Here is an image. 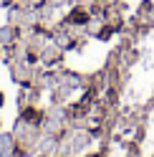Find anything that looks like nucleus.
Here are the masks:
<instances>
[{"mask_svg":"<svg viewBox=\"0 0 154 157\" xmlns=\"http://www.w3.org/2000/svg\"><path fill=\"white\" fill-rule=\"evenodd\" d=\"M61 58H63V51H61V48L56 46L53 41H48V46L41 51V63H43L46 68H51V66H56V63H58Z\"/></svg>","mask_w":154,"mask_h":157,"instance_id":"obj_1","label":"nucleus"},{"mask_svg":"<svg viewBox=\"0 0 154 157\" xmlns=\"http://www.w3.org/2000/svg\"><path fill=\"white\" fill-rule=\"evenodd\" d=\"M20 36H23V33L18 31L15 25H10V23H8V25H3V28H0V46H3V48H8L10 43H15Z\"/></svg>","mask_w":154,"mask_h":157,"instance_id":"obj_2","label":"nucleus"},{"mask_svg":"<svg viewBox=\"0 0 154 157\" xmlns=\"http://www.w3.org/2000/svg\"><path fill=\"white\" fill-rule=\"evenodd\" d=\"M0 152H15V137H13V132H0Z\"/></svg>","mask_w":154,"mask_h":157,"instance_id":"obj_3","label":"nucleus"},{"mask_svg":"<svg viewBox=\"0 0 154 157\" xmlns=\"http://www.w3.org/2000/svg\"><path fill=\"white\" fill-rule=\"evenodd\" d=\"M46 3L53 5L56 10H61V8H68V5H71V0H46Z\"/></svg>","mask_w":154,"mask_h":157,"instance_id":"obj_4","label":"nucleus"},{"mask_svg":"<svg viewBox=\"0 0 154 157\" xmlns=\"http://www.w3.org/2000/svg\"><path fill=\"white\" fill-rule=\"evenodd\" d=\"M0 61H5V48L0 46Z\"/></svg>","mask_w":154,"mask_h":157,"instance_id":"obj_5","label":"nucleus"},{"mask_svg":"<svg viewBox=\"0 0 154 157\" xmlns=\"http://www.w3.org/2000/svg\"><path fill=\"white\" fill-rule=\"evenodd\" d=\"M3 101H5V99H3V94H0V106H3Z\"/></svg>","mask_w":154,"mask_h":157,"instance_id":"obj_6","label":"nucleus"},{"mask_svg":"<svg viewBox=\"0 0 154 157\" xmlns=\"http://www.w3.org/2000/svg\"><path fill=\"white\" fill-rule=\"evenodd\" d=\"M0 127H3V122H0Z\"/></svg>","mask_w":154,"mask_h":157,"instance_id":"obj_7","label":"nucleus"}]
</instances>
